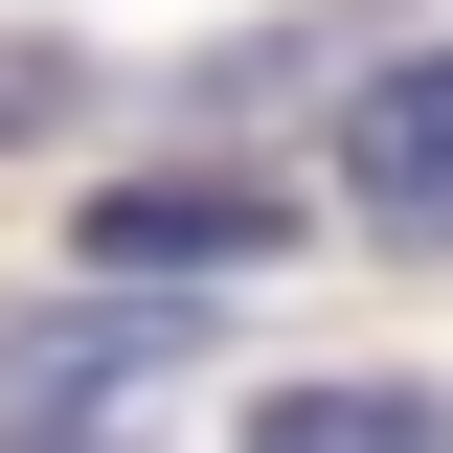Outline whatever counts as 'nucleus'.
I'll return each instance as SVG.
<instances>
[{
	"label": "nucleus",
	"instance_id": "4",
	"mask_svg": "<svg viewBox=\"0 0 453 453\" xmlns=\"http://www.w3.org/2000/svg\"><path fill=\"white\" fill-rule=\"evenodd\" d=\"M250 453H453V408H431V386H273Z\"/></svg>",
	"mask_w": 453,
	"mask_h": 453
},
{
	"label": "nucleus",
	"instance_id": "1",
	"mask_svg": "<svg viewBox=\"0 0 453 453\" xmlns=\"http://www.w3.org/2000/svg\"><path fill=\"white\" fill-rule=\"evenodd\" d=\"M340 181H363V226H408V250L453 226V46H408L386 91H340Z\"/></svg>",
	"mask_w": 453,
	"mask_h": 453
},
{
	"label": "nucleus",
	"instance_id": "2",
	"mask_svg": "<svg viewBox=\"0 0 453 453\" xmlns=\"http://www.w3.org/2000/svg\"><path fill=\"white\" fill-rule=\"evenodd\" d=\"M91 273H273V181H113Z\"/></svg>",
	"mask_w": 453,
	"mask_h": 453
},
{
	"label": "nucleus",
	"instance_id": "3",
	"mask_svg": "<svg viewBox=\"0 0 453 453\" xmlns=\"http://www.w3.org/2000/svg\"><path fill=\"white\" fill-rule=\"evenodd\" d=\"M181 340V295H113V318H23L0 340V408H46V386H113V363H159Z\"/></svg>",
	"mask_w": 453,
	"mask_h": 453
},
{
	"label": "nucleus",
	"instance_id": "6",
	"mask_svg": "<svg viewBox=\"0 0 453 453\" xmlns=\"http://www.w3.org/2000/svg\"><path fill=\"white\" fill-rule=\"evenodd\" d=\"M0 453H113V431H46V408H0Z\"/></svg>",
	"mask_w": 453,
	"mask_h": 453
},
{
	"label": "nucleus",
	"instance_id": "5",
	"mask_svg": "<svg viewBox=\"0 0 453 453\" xmlns=\"http://www.w3.org/2000/svg\"><path fill=\"white\" fill-rule=\"evenodd\" d=\"M46 113H68V68L23 46V23H0V136H46Z\"/></svg>",
	"mask_w": 453,
	"mask_h": 453
}]
</instances>
